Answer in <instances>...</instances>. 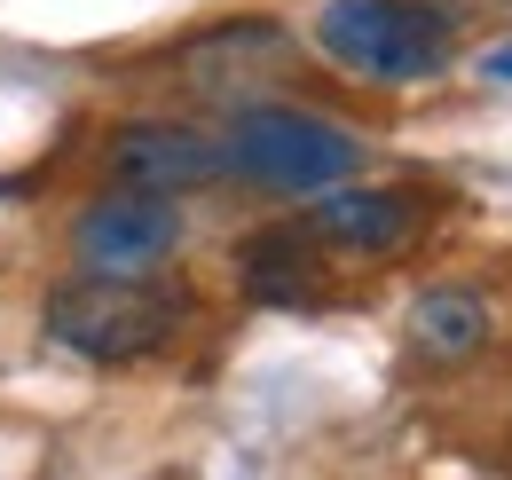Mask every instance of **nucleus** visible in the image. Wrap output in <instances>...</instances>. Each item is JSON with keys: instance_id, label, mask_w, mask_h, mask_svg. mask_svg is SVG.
<instances>
[{"instance_id": "obj_7", "label": "nucleus", "mask_w": 512, "mask_h": 480, "mask_svg": "<svg viewBox=\"0 0 512 480\" xmlns=\"http://www.w3.org/2000/svg\"><path fill=\"white\" fill-rule=\"evenodd\" d=\"M284 63H292V32L268 24V16H245V24L197 32L190 56H182V71H190L205 95H221V103L237 111V103H260L268 79H284Z\"/></svg>"}, {"instance_id": "obj_4", "label": "nucleus", "mask_w": 512, "mask_h": 480, "mask_svg": "<svg viewBox=\"0 0 512 480\" xmlns=\"http://www.w3.org/2000/svg\"><path fill=\"white\" fill-rule=\"evenodd\" d=\"M71 252L95 276H158L182 252V213H174V197H150V189L95 197L71 221Z\"/></svg>"}, {"instance_id": "obj_1", "label": "nucleus", "mask_w": 512, "mask_h": 480, "mask_svg": "<svg viewBox=\"0 0 512 480\" xmlns=\"http://www.w3.org/2000/svg\"><path fill=\"white\" fill-rule=\"evenodd\" d=\"M48 339L79 362H142L182 339L190 323V292L166 276H71L48 292Z\"/></svg>"}, {"instance_id": "obj_6", "label": "nucleus", "mask_w": 512, "mask_h": 480, "mask_svg": "<svg viewBox=\"0 0 512 480\" xmlns=\"http://www.w3.org/2000/svg\"><path fill=\"white\" fill-rule=\"evenodd\" d=\"M300 229L316 237V252H339V260H394V252L418 244L426 205L410 189H355V181H339V189L308 197Z\"/></svg>"}, {"instance_id": "obj_5", "label": "nucleus", "mask_w": 512, "mask_h": 480, "mask_svg": "<svg viewBox=\"0 0 512 480\" xmlns=\"http://www.w3.org/2000/svg\"><path fill=\"white\" fill-rule=\"evenodd\" d=\"M103 166L119 189H150V197H182V189H205L221 181V134L182 119H127L111 142H103Z\"/></svg>"}, {"instance_id": "obj_2", "label": "nucleus", "mask_w": 512, "mask_h": 480, "mask_svg": "<svg viewBox=\"0 0 512 480\" xmlns=\"http://www.w3.org/2000/svg\"><path fill=\"white\" fill-rule=\"evenodd\" d=\"M221 166L268 197H323L363 166V134L292 111V103H237L221 126Z\"/></svg>"}, {"instance_id": "obj_10", "label": "nucleus", "mask_w": 512, "mask_h": 480, "mask_svg": "<svg viewBox=\"0 0 512 480\" xmlns=\"http://www.w3.org/2000/svg\"><path fill=\"white\" fill-rule=\"evenodd\" d=\"M481 71H489V79H512V48H489V56H481Z\"/></svg>"}, {"instance_id": "obj_9", "label": "nucleus", "mask_w": 512, "mask_h": 480, "mask_svg": "<svg viewBox=\"0 0 512 480\" xmlns=\"http://www.w3.org/2000/svg\"><path fill=\"white\" fill-rule=\"evenodd\" d=\"M410 339L426 362H473L489 347V300L473 284H426L410 300Z\"/></svg>"}, {"instance_id": "obj_3", "label": "nucleus", "mask_w": 512, "mask_h": 480, "mask_svg": "<svg viewBox=\"0 0 512 480\" xmlns=\"http://www.w3.org/2000/svg\"><path fill=\"white\" fill-rule=\"evenodd\" d=\"M316 56L371 87H426L457 63L449 16L426 0H323Z\"/></svg>"}, {"instance_id": "obj_8", "label": "nucleus", "mask_w": 512, "mask_h": 480, "mask_svg": "<svg viewBox=\"0 0 512 480\" xmlns=\"http://www.w3.org/2000/svg\"><path fill=\"white\" fill-rule=\"evenodd\" d=\"M237 284H245L260 307H308V300H323L316 237H308V229H260V237L237 252Z\"/></svg>"}]
</instances>
